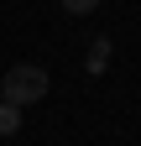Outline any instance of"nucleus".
<instances>
[{
    "mask_svg": "<svg viewBox=\"0 0 141 146\" xmlns=\"http://www.w3.org/2000/svg\"><path fill=\"white\" fill-rule=\"evenodd\" d=\"M52 89V78H47V68H37V63H16V68H5V84H0V99H11V104H37L42 94Z\"/></svg>",
    "mask_w": 141,
    "mask_h": 146,
    "instance_id": "nucleus-1",
    "label": "nucleus"
},
{
    "mask_svg": "<svg viewBox=\"0 0 141 146\" xmlns=\"http://www.w3.org/2000/svg\"><path fill=\"white\" fill-rule=\"evenodd\" d=\"M16 131H21V104L0 99V136H16Z\"/></svg>",
    "mask_w": 141,
    "mask_h": 146,
    "instance_id": "nucleus-2",
    "label": "nucleus"
},
{
    "mask_svg": "<svg viewBox=\"0 0 141 146\" xmlns=\"http://www.w3.org/2000/svg\"><path fill=\"white\" fill-rule=\"evenodd\" d=\"M104 68H110V42L99 36V42L89 47V73H104Z\"/></svg>",
    "mask_w": 141,
    "mask_h": 146,
    "instance_id": "nucleus-3",
    "label": "nucleus"
},
{
    "mask_svg": "<svg viewBox=\"0 0 141 146\" xmlns=\"http://www.w3.org/2000/svg\"><path fill=\"white\" fill-rule=\"evenodd\" d=\"M63 11H68V16H89V11H94V0H63Z\"/></svg>",
    "mask_w": 141,
    "mask_h": 146,
    "instance_id": "nucleus-4",
    "label": "nucleus"
}]
</instances>
